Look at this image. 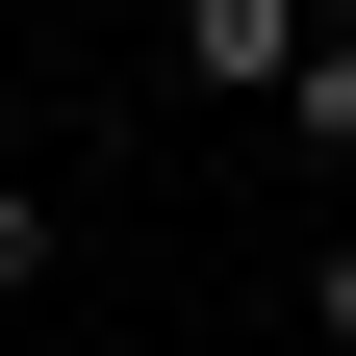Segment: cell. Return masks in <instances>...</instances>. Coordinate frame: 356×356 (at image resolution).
Segmentation results:
<instances>
[{
  "instance_id": "obj_2",
  "label": "cell",
  "mask_w": 356,
  "mask_h": 356,
  "mask_svg": "<svg viewBox=\"0 0 356 356\" xmlns=\"http://www.w3.org/2000/svg\"><path fill=\"white\" fill-rule=\"evenodd\" d=\"M305 331H331V356H356V229H331V254H305Z\"/></svg>"
},
{
  "instance_id": "obj_1",
  "label": "cell",
  "mask_w": 356,
  "mask_h": 356,
  "mask_svg": "<svg viewBox=\"0 0 356 356\" xmlns=\"http://www.w3.org/2000/svg\"><path fill=\"white\" fill-rule=\"evenodd\" d=\"M280 127H305V153L356 178V26H305V51H280Z\"/></svg>"
},
{
  "instance_id": "obj_3",
  "label": "cell",
  "mask_w": 356,
  "mask_h": 356,
  "mask_svg": "<svg viewBox=\"0 0 356 356\" xmlns=\"http://www.w3.org/2000/svg\"><path fill=\"white\" fill-rule=\"evenodd\" d=\"M26 280H51V204H0V305H26Z\"/></svg>"
}]
</instances>
